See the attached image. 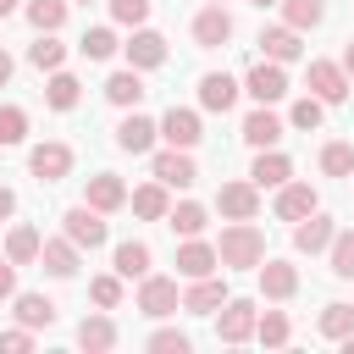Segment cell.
<instances>
[{
	"label": "cell",
	"mask_w": 354,
	"mask_h": 354,
	"mask_svg": "<svg viewBox=\"0 0 354 354\" xmlns=\"http://www.w3.org/2000/svg\"><path fill=\"white\" fill-rule=\"evenodd\" d=\"M216 254H221L227 271H249V266L260 271V260H266V232H260L254 221H232V227H221Z\"/></svg>",
	"instance_id": "1"
},
{
	"label": "cell",
	"mask_w": 354,
	"mask_h": 354,
	"mask_svg": "<svg viewBox=\"0 0 354 354\" xmlns=\"http://www.w3.org/2000/svg\"><path fill=\"white\" fill-rule=\"evenodd\" d=\"M61 232H66L77 249H100V243L111 238V227H105V210H94L88 199H83V205H72V210L61 216Z\"/></svg>",
	"instance_id": "2"
},
{
	"label": "cell",
	"mask_w": 354,
	"mask_h": 354,
	"mask_svg": "<svg viewBox=\"0 0 354 354\" xmlns=\"http://www.w3.org/2000/svg\"><path fill=\"white\" fill-rule=\"evenodd\" d=\"M254 321H260V310H254L249 299H227V304L216 310V337H221V343H249V337H254Z\"/></svg>",
	"instance_id": "3"
},
{
	"label": "cell",
	"mask_w": 354,
	"mask_h": 354,
	"mask_svg": "<svg viewBox=\"0 0 354 354\" xmlns=\"http://www.w3.org/2000/svg\"><path fill=\"white\" fill-rule=\"evenodd\" d=\"M243 88H249L260 105H277V100L288 94V72H282V61H254V66L243 72Z\"/></svg>",
	"instance_id": "4"
},
{
	"label": "cell",
	"mask_w": 354,
	"mask_h": 354,
	"mask_svg": "<svg viewBox=\"0 0 354 354\" xmlns=\"http://www.w3.org/2000/svg\"><path fill=\"white\" fill-rule=\"evenodd\" d=\"M138 310H144V315H155V321H160V315H171V310H183L177 282H171V277H155V271H149V277H138Z\"/></svg>",
	"instance_id": "5"
},
{
	"label": "cell",
	"mask_w": 354,
	"mask_h": 354,
	"mask_svg": "<svg viewBox=\"0 0 354 354\" xmlns=\"http://www.w3.org/2000/svg\"><path fill=\"white\" fill-rule=\"evenodd\" d=\"M310 94L326 100V105H343V100H348V72H343V61H310Z\"/></svg>",
	"instance_id": "6"
},
{
	"label": "cell",
	"mask_w": 354,
	"mask_h": 354,
	"mask_svg": "<svg viewBox=\"0 0 354 354\" xmlns=\"http://www.w3.org/2000/svg\"><path fill=\"white\" fill-rule=\"evenodd\" d=\"M155 138H160V122H149V116H138V111H127V116L116 122V149H127V155H149Z\"/></svg>",
	"instance_id": "7"
},
{
	"label": "cell",
	"mask_w": 354,
	"mask_h": 354,
	"mask_svg": "<svg viewBox=\"0 0 354 354\" xmlns=\"http://www.w3.org/2000/svg\"><path fill=\"white\" fill-rule=\"evenodd\" d=\"M28 166H33V177H39V183H61V177L72 171V144H61V138H50V144H33Z\"/></svg>",
	"instance_id": "8"
},
{
	"label": "cell",
	"mask_w": 354,
	"mask_h": 354,
	"mask_svg": "<svg viewBox=\"0 0 354 354\" xmlns=\"http://www.w3.org/2000/svg\"><path fill=\"white\" fill-rule=\"evenodd\" d=\"M332 238H337V221L321 216V210H310L304 221H293V249L299 254H321V249H332Z\"/></svg>",
	"instance_id": "9"
},
{
	"label": "cell",
	"mask_w": 354,
	"mask_h": 354,
	"mask_svg": "<svg viewBox=\"0 0 354 354\" xmlns=\"http://www.w3.org/2000/svg\"><path fill=\"white\" fill-rule=\"evenodd\" d=\"M149 171H155L166 188H194V183H199V166H194V155H188V149H166V155H155V160H149Z\"/></svg>",
	"instance_id": "10"
},
{
	"label": "cell",
	"mask_w": 354,
	"mask_h": 354,
	"mask_svg": "<svg viewBox=\"0 0 354 354\" xmlns=\"http://www.w3.org/2000/svg\"><path fill=\"white\" fill-rule=\"evenodd\" d=\"M216 210H221L227 221H254V210H260V188H254V183H221Z\"/></svg>",
	"instance_id": "11"
},
{
	"label": "cell",
	"mask_w": 354,
	"mask_h": 354,
	"mask_svg": "<svg viewBox=\"0 0 354 354\" xmlns=\"http://www.w3.org/2000/svg\"><path fill=\"white\" fill-rule=\"evenodd\" d=\"M122 50H127V66H138V72H155V66L166 61V39H160L155 28H133V39H127Z\"/></svg>",
	"instance_id": "12"
},
{
	"label": "cell",
	"mask_w": 354,
	"mask_h": 354,
	"mask_svg": "<svg viewBox=\"0 0 354 354\" xmlns=\"http://www.w3.org/2000/svg\"><path fill=\"white\" fill-rule=\"evenodd\" d=\"M160 138L171 144V149H194L205 133H199V111H183V105H171L166 116H160Z\"/></svg>",
	"instance_id": "13"
},
{
	"label": "cell",
	"mask_w": 354,
	"mask_h": 354,
	"mask_svg": "<svg viewBox=\"0 0 354 354\" xmlns=\"http://www.w3.org/2000/svg\"><path fill=\"white\" fill-rule=\"evenodd\" d=\"M310 210H321V194H315L310 183H293V177H288V183L277 188V216H282V221H304Z\"/></svg>",
	"instance_id": "14"
},
{
	"label": "cell",
	"mask_w": 354,
	"mask_h": 354,
	"mask_svg": "<svg viewBox=\"0 0 354 354\" xmlns=\"http://www.w3.org/2000/svg\"><path fill=\"white\" fill-rule=\"evenodd\" d=\"M221 304H227V282H221L216 271H210V277H194V288L183 293V310H188V315H216Z\"/></svg>",
	"instance_id": "15"
},
{
	"label": "cell",
	"mask_w": 354,
	"mask_h": 354,
	"mask_svg": "<svg viewBox=\"0 0 354 354\" xmlns=\"http://www.w3.org/2000/svg\"><path fill=\"white\" fill-rule=\"evenodd\" d=\"M227 39H232V17H227V6H205V11L194 17V44L221 50Z\"/></svg>",
	"instance_id": "16"
},
{
	"label": "cell",
	"mask_w": 354,
	"mask_h": 354,
	"mask_svg": "<svg viewBox=\"0 0 354 354\" xmlns=\"http://www.w3.org/2000/svg\"><path fill=\"white\" fill-rule=\"evenodd\" d=\"M221 266V254H216V243H205V238H183V249H177V271L194 282V277H210Z\"/></svg>",
	"instance_id": "17"
},
{
	"label": "cell",
	"mask_w": 354,
	"mask_h": 354,
	"mask_svg": "<svg viewBox=\"0 0 354 354\" xmlns=\"http://www.w3.org/2000/svg\"><path fill=\"white\" fill-rule=\"evenodd\" d=\"M149 88H144V72L138 66H127V72H111L105 77V100L111 105H122V111H138V100H144Z\"/></svg>",
	"instance_id": "18"
},
{
	"label": "cell",
	"mask_w": 354,
	"mask_h": 354,
	"mask_svg": "<svg viewBox=\"0 0 354 354\" xmlns=\"http://www.w3.org/2000/svg\"><path fill=\"white\" fill-rule=\"evenodd\" d=\"M288 177H293V160H288L282 149H260L254 166H249V183H254V188H282Z\"/></svg>",
	"instance_id": "19"
},
{
	"label": "cell",
	"mask_w": 354,
	"mask_h": 354,
	"mask_svg": "<svg viewBox=\"0 0 354 354\" xmlns=\"http://www.w3.org/2000/svg\"><path fill=\"white\" fill-rule=\"evenodd\" d=\"M260 50H266V61H282V66L304 55V44H299V28H288V22H282V28H260Z\"/></svg>",
	"instance_id": "20"
},
{
	"label": "cell",
	"mask_w": 354,
	"mask_h": 354,
	"mask_svg": "<svg viewBox=\"0 0 354 354\" xmlns=\"http://www.w3.org/2000/svg\"><path fill=\"white\" fill-rule=\"evenodd\" d=\"M199 105H205V111H221V116H227V111L238 105V83H232L227 72H205V77H199Z\"/></svg>",
	"instance_id": "21"
},
{
	"label": "cell",
	"mask_w": 354,
	"mask_h": 354,
	"mask_svg": "<svg viewBox=\"0 0 354 354\" xmlns=\"http://www.w3.org/2000/svg\"><path fill=\"white\" fill-rule=\"evenodd\" d=\"M83 199H88L94 210H105V216H111V210H122V205H127V188H122V177H116V171H94Z\"/></svg>",
	"instance_id": "22"
},
{
	"label": "cell",
	"mask_w": 354,
	"mask_h": 354,
	"mask_svg": "<svg viewBox=\"0 0 354 354\" xmlns=\"http://www.w3.org/2000/svg\"><path fill=\"white\" fill-rule=\"evenodd\" d=\"M77 254H83V249H77L66 232H61V238H44V249H39V260H44L50 277H77Z\"/></svg>",
	"instance_id": "23"
},
{
	"label": "cell",
	"mask_w": 354,
	"mask_h": 354,
	"mask_svg": "<svg viewBox=\"0 0 354 354\" xmlns=\"http://www.w3.org/2000/svg\"><path fill=\"white\" fill-rule=\"evenodd\" d=\"M260 293L266 299H293L299 293V271L288 260H260Z\"/></svg>",
	"instance_id": "24"
},
{
	"label": "cell",
	"mask_w": 354,
	"mask_h": 354,
	"mask_svg": "<svg viewBox=\"0 0 354 354\" xmlns=\"http://www.w3.org/2000/svg\"><path fill=\"white\" fill-rule=\"evenodd\" d=\"M277 138H282V116H271L266 105L243 116V144H254V149H277Z\"/></svg>",
	"instance_id": "25"
},
{
	"label": "cell",
	"mask_w": 354,
	"mask_h": 354,
	"mask_svg": "<svg viewBox=\"0 0 354 354\" xmlns=\"http://www.w3.org/2000/svg\"><path fill=\"white\" fill-rule=\"evenodd\" d=\"M127 205H133V216H144V221H166V210H171V199H166V183L155 177V183H144V188H133L127 194Z\"/></svg>",
	"instance_id": "26"
},
{
	"label": "cell",
	"mask_w": 354,
	"mask_h": 354,
	"mask_svg": "<svg viewBox=\"0 0 354 354\" xmlns=\"http://www.w3.org/2000/svg\"><path fill=\"white\" fill-rule=\"evenodd\" d=\"M166 227H171V232H183V238H199V232L210 227V216H205V205L183 199V205H171V210H166Z\"/></svg>",
	"instance_id": "27"
},
{
	"label": "cell",
	"mask_w": 354,
	"mask_h": 354,
	"mask_svg": "<svg viewBox=\"0 0 354 354\" xmlns=\"http://www.w3.org/2000/svg\"><path fill=\"white\" fill-rule=\"evenodd\" d=\"M39 249H44V238H39L33 227H11V232H6V260H11V266H33Z\"/></svg>",
	"instance_id": "28"
},
{
	"label": "cell",
	"mask_w": 354,
	"mask_h": 354,
	"mask_svg": "<svg viewBox=\"0 0 354 354\" xmlns=\"http://www.w3.org/2000/svg\"><path fill=\"white\" fill-rule=\"evenodd\" d=\"M17 321L22 326H55V299H44V293H17Z\"/></svg>",
	"instance_id": "29"
},
{
	"label": "cell",
	"mask_w": 354,
	"mask_h": 354,
	"mask_svg": "<svg viewBox=\"0 0 354 354\" xmlns=\"http://www.w3.org/2000/svg\"><path fill=\"white\" fill-rule=\"evenodd\" d=\"M77 343H83L88 354H105V348H116V321H111V315H88V321L77 326Z\"/></svg>",
	"instance_id": "30"
},
{
	"label": "cell",
	"mask_w": 354,
	"mask_h": 354,
	"mask_svg": "<svg viewBox=\"0 0 354 354\" xmlns=\"http://www.w3.org/2000/svg\"><path fill=\"white\" fill-rule=\"evenodd\" d=\"M149 243H138V238H127V243H116V277H149Z\"/></svg>",
	"instance_id": "31"
},
{
	"label": "cell",
	"mask_w": 354,
	"mask_h": 354,
	"mask_svg": "<svg viewBox=\"0 0 354 354\" xmlns=\"http://www.w3.org/2000/svg\"><path fill=\"white\" fill-rule=\"evenodd\" d=\"M28 61H33L39 72H61V61H66V44H61L55 33H39V39L28 44Z\"/></svg>",
	"instance_id": "32"
},
{
	"label": "cell",
	"mask_w": 354,
	"mask_h": 354,
	"mask_svg": "<svg viewBox=\"0 0 354 354\" xmlns=\"http://www.w3.org/2000/svg\"><path fill=\"white\" fill-rule=\"evenodd\" d=\"M77 94H83V83H77L72 72H50V83H44L50 111H72V105H77Z\"/></svg>",
	"instance_id": "33"
},
{
	"label": "cell",
	"mask_w": 354,
	"mask_h": 354,
	"mask_svg": "<svg viewBox=\"0 0 354 354\" xmlns=\"http://www.w3.org/2000/svg\"><path fill=\"white\" fill-rule=\"evenodd\" d=\"M22 17H28L39 33H55V28L66 22V0H28V6H22Z\"/></svg>",
	"instance_id": "34"
},
{
	"label": "cell",
	"mask_w": 354,
	"mask_h": 354,
	"mask_svg": "<svg viewBox=\"0 0 354 354\" xmlns=\"http://www.w3.org/2000/svg\"><path fill=\"white\" fill-rule=\"evenodd\" d=\"M315 326H321V337H332V343H343V337L354 332V304H326Z\"/></svg>",
	"instance_id": "35"
},
{
	"label": "cell",
	"mask_w": 354,
	"mask_h": 354,
	"mask_svg": "<svg viewBox=\"0 0 354 354\" xmlns=\"http://www.w3.org/2000/svg\"><path fill=\"white\" fill-rule=\"evenodd\" d=\"M321 171H326V177H354V144L332 138V144L321 149Z\"/></svg>",
	"instance_id": "36"
},
{
	"label": "cell",
	"mask_w": 354,
	"mask_h": 354,
	"mask_svg": "<svg viewBox=\"0 0 354 354\" xmlns=\"http://www.w3.org/2000/svg\"><path fill=\"white\" fill-rule=\"evenodd\" d=\"M321 17H326V6H321V0H282V22H288V28H299V33H304V28H315Z\"/></svg>",
	"instance_id": "37"
},
{
	"label": "cell",
	"mask_w": 354,
	"mask_h": 354,
	"mask_svg": "<svg viewBox=\"0 0 354 354\" xmlns=\"http://www.w3.org/2000/svg\"><path fill=\"white\" fill-rule=\"evenodd\" d=\"M77 50H83L88 61H111V55H116L122 44H116V33H111V28H88V33L77 39Z\"/></svg>",
	"instance_id": "38"
},
{
	"label": "cell",
	"mask_w": 354,
	"mask_h": 354,
	"mask_svg": "<svg viewBox=\"0 0 354 354\" xmlns=\"http://www.w3.org/2000/svg\"><path fill=\"white\" fill-rule=\"evenodd\" d=\"M288 332H293V326H288V315H282V310H266V315L254 321V337H260L266 348H282V343H288Z\"/></svg>",
	"instance_id": "39"
},
{
	"label": "cell",
	"mask_w": 354,
	"mask_h": 354,
	"mask_svg": "<svg viewBox=\"0 0 354 354\" xmlns=\"http://www.w3.org/2000/svg\"><path fill=\"white\" fill-rule=\"evenodd\" d=\"M321 116H326V100H315V94L293 100V111H288V122H293V127H304V133H315V127H321Z\"/></svg>",
	"instance_id": "40"
},
{
	"label": "cell",
	"mask_w": 354,
	"mask_h": 354,
	"mask_svg": "<svg viewBox=\"0 0 354 354\" xmlns=\"http://www.w3.org/2000/svg\"><path fill=\"white\" fill-rule=\"evenodd\" d=\"M28 138V111L22 105H0V144H22Z\"/></svg>",
	"instance_id": "41"
},
{
	"label": "cell",
	"mask_w": 354,
	"mask_h": 354,
	"mask_svg": "<svg viewBox=\"0 0 354 354\" xmlns=\"http://www.w3.org/2000/svg\"><path fill=\"white\" fill-rule=\"evenodd\" d=\"M326 254H332V277H354V232H337Z\"/></svg>",
	"instance_id": "42"
},
{
	"label": "cell",
	"mask_w": 354,
	"mask_h": 354,
	"mask_svg": "<svg viewBox=\"0 0 354 354\" xmlns=\"http://www.w3.org/2000/svg\"><path fill=\"white\" fill-rule=\"evenodd\" d=\"M111 17L122 28H144L149 22V0H111Z\"/></svg>",
	"instance_id": "43"
},
{
	"label": "cell",
	"mask_w": 354,
	"mask_h": 354,
	"mask_svg": "<svg viewBox=\"0 0 354 354\" xmlns=\"http://www.w3.org/2000/svg\"><path fill=\"white\" fill-rule=\"evenodd\" d=\"M88 293H94V304H100V310H116V304H122V277H94V282H88Z\"/></svg>",
	"instance_id": "44"
},
{
	"label": "cell",
	"mask_w": 354,
	"mask_h": 354,
	"mask_svg": "<svg viewBox=\"0 0 354 354\" xmlns=\"http://www.w3.org/2000/svg\"><path fill=\"white\" fill-rule=\"evenodd\" d=\"M149 348H155V354H188V332H177V326H160V332L149 337Z\"/></svg>",
	"instance_id": "45"
},
{
	"label": "cell",
	"mask_w": 354,
	"mask_h": 354,
	"mask_svg": "<svg viewBox=\"0 0 354 354\" xmlns=\"http://www.w3.org/2000/svg\"><path fill=\"white\" fill-rule=\"evenodd\" d=\"M33 348V326H11V332H0V354H28Z\"/></svg>",
	"instance_id": "46"
},
{
	"label": "cell",
	"mask_w": 354,
	"mask_h": 354,
	"mask_svg": "<svg viewBox=\"0 0 354 354\" xmlns=\"http://www.w3.org/2000/svg\"><path fill=\"white\" fill-rule=\"evenodd\" d=\"M0 299H17V266L0 260Z\"/></svg>",
	"instance_id": "47"
},
{
	"label": "cell",
	"mask_w": 354,
	"mask_h": 354,
	"mask_svg": "<svg viewBox=\"0 0 354 354\" xmlns=\"http://www.w3.org/2000/svg\"><path fill=\"white\" fill-rule=\"evenodd\" d=\"M11 216H17V194L0 183V221H11Z\"/></svg>",
	"instance_id": "48"
},
{
	"label": "cell",
	"mask_w": 354,
	"mask_h": 354,
	"mask_svg": "<svg viewBox=\"0 0 354 354\" xmlns=\"http://www.w3.org/2000/svg\"><path fill=\"white\" fill-rule=\"evenodd\" d=\"M11 72H17V66H11V55H6V50H0V88H6V83H11Z\"/></svg>",
	"instance_id": "49"
},
{
	"label": "cell",
	"mask_w": 354,
	"mask_h": 354,
	"mask_svg": "<svg viewBox=\"0 0 354 354\" xmlns=\"http://www.w3.org/2000/svg\"><path fill=\"white\" fill-rule=\"evenodd\" d=\"M343 72H348V83H354V39L343 44Z\"/></svg>",
	"instance_id": "50"
},
{
	"label": "cell",
	"mask_w": 354,
	"mask_h": 354,
	"mask_svg": "<svg viewBox=\"0 0 354 354\" xmlns=\"http://www.w3.org/2000/svg\"><path fill=\"white\" fill-rule=\"evenodd\" d=\"M11 11H17V0H0V22H6V17H11Z\"/></svg>",
	"instance_id": "51"
},
{
	"label": "cell",
	"mask_w": 354,
	"mask_h": 354,
	"mask_svg": "<svg viewBox=\"0 0 354 354\" xmlns=\"http://www.w3.org/2000/svg\"><path fill=\"white\" fill-rule=\"evenodd\" d=\"M254 6H260V11H266V6H282V0H254Z\"/></svg>",
	"instance_id": "52"
},
{
	"label": "cell",
	"mask_w": 354,
	"mask_h": 354,
	"mask_svg": "<svg viewBox=\"0 0 354 354\" xmlns=\"http://www.w3.org/2000/svg\"><path fill=\"white\" fill-rule=\"evenodd\" d=\"M205 6H221V0H205Z\"/></svg>",
	"instance_id": "53"
},
{
	"label": "cell",
	"mask_w": 354,
	"mask_h": 354,
	"mask_svg": "<svg viewBox=\"0 0 354 354\" xmlns=\"http://www.w3.org/2000/svg\"><path fill=\"white\" fill-rule=\"evenodd\" d=\"M83 6H88V0H83Z\"/></svg>",
	"instance_id": "54"
}]
</instances>
